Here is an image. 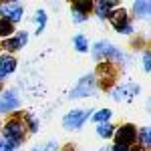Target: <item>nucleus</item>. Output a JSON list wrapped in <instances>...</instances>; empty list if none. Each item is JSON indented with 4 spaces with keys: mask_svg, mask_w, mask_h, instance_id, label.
Returning <instances> with one entry per match:
<instances>
[{
    "mask_svg": "<svg viewBox=\"0 0 151 151\" xmlns=\"http://www.w3.org/2000/svg\"><path fill=\"white\" fill-rule=\"evenodd\" d=\"M26 40H28L26 32H20V35H18V36H14V38H8V40L4 42V48H6V50H10V52H12V50H18V48L22 47Z\"/></svg>",
    "mask_w": 151,
    "mask_h": 151,
    "instance_id": "9d476101",
    "label": "nucleus"
},
{
    "mask_svg": "<svg viewBox=\"0 0 151 151\" xmlns=\"http://www.w3.org/2000/svg\"><path fill=\"white\" fill-rule=\"evenodd\" d=\"M14 69H16V60L12 57L4 55V57L0 58V70H2V75H8V73H12Z\"/></svg>",
    "mask_w": 151,
    "mask_h": 151,
    "instance_id": "9b49d317",
    "label": "nucleus"
},
{
    "mask_svg": "<svg viewBox=\"0 0 151 151\" xmlns=\"http://www.w3.org/2000/svg\"><path fill=\"white\" fill-rule=\"evenodd\" d=\"M4 135H6V141L14 147V145H18V143L22 141L24 127L18 121H10V123H6V127H4Z\"/></svg>",
    "mask_w": 151,
    "mask_h": 151,
    "instance_id": "f03ea898",
    "label": "nucleus"
},
{
    "mask_svg": "<svg viewBox=\"0 0 151 151\" xmlns=\"http://www.w3.org/2000/svg\"><path fill=\"white\" fill-rule=\"evenodd\" d=\"M93 55L95 58H107V60H123V52L121 50H117L113 45H109V42H97L93 47Z\"/></svg>",
    "mask_w": 151,
    "mask_h": 151,
    "instance_id": "f257e3e1",
    "label": "nucleus"
},
{
    "mask_svg": "<svg viewBox=\"0 0 151 151\" xmlns=\"http://www.w3.org/2000/svg\"><path fill=\"white\" fill-rule=\"evenodd\" d=\"M141 93L139 85H133V83H127V85H123V87H117L115 93H113V97H115L117 101H131V99H135L137 95Z\"/></svg>",
    "mask_w": 151,
    "mask_h": 151,
    "instance_id": "39448f33",
    "label": "nucleus"
},
{
    "mask_svg": "<svg viewBox=\"0 0 151 151\" xmlns=\"http://www.w3.org/2000/svg\"><path fill=\"white\" fill-rule=\"evenodd\" d=\"M18 97L14 91H4V93L0 95V113H6V111H14V109H18Z\"/></svg>",
    "mask_w": 151,
    "mask_h": 151,
    "instance_id": "0eeeda50",
    "label": "nucleus"
},
{
    "mask_svg": "<svg viewBox=\"0 0 151 151\" xmlns=\"http://www.w3.org/2000/svg\"><path fill=\"white\" fill-rule=\"evenodd\" d=\"M111 151H129V147H127V145H121V143H117V145H115V147H113Z\"/></svg>",
    "mask_w": 151,
    "mask_h": 151,
    "instance_id": "b1692460",
    "label": "nucleus"
},
{
    "mask_svg": "<svg viewBox=\"0 0 151 151\" xmlns=\"http://www.w3.org/2000/svg\"><path fill=\"white\" fill-rule=\"evenodd\" d=\"M32 151H57V143L55 141H50L47 145H40V147H35Z\"/></svg>",
    "mask_w": 151,
    "mask_h": 151,
    "instance_id": "412c9836",
    "label": "nucleus"
},
{
    "mask_svg": "<svg viewBox=\"0 0 151 151\" xmlns=\"http://www.w3.org/2000/svg\"><path fill=\"white\" fill-rule=\"evenodd\" d=\"M89 117H91V111H70L69 115H65L63 125L67 129H79Z\"/></svg>",
    "mask_w": 151,
    "mask_h": 151,
    "instance_id": "7ed1b4c3",
    "label": "nucleus"
},
{
    "mask_svg": "<svg viewBox=\"0 0 151 151\" xmlns=\"http://www.w3.org/2000/svg\"><path fill=\"white\" fill-rule=\"evenodd\" d=\"M91 8H93L91 2H75L73 4V12L75 14H81V16H85L87 12H91Z\"/></svg>",
    "mask_w": 151,
    "mask_h": 151,
    "instance_id": "4468645a",
    "label": "nucleus"
},
{
    "mask_svg": "<svg viewBox=\"0 0 151 151\" xmlns=\"http://www.w3.org/2000/svg\"><path fill=\"white\" fill-rule=\"evenodd\" d=\"M139 135H141V143L145 145V147H149V143H151V137H149V127H143L139 131Z\"/></svg>",
    "mask_w": 151,
    "mask_h": 151,
    "instance_id": "aec40b11",
    "label": "nucleus"
},
{
    "mask_svg": "<svg viewBox=\"0 0 151 151\" xmlns=\"http://www.w3.org/2000/svg\"><path fill=\"white\" fill-rule=\"evenodd\" d=\"M2 77H4V75H2V70H0V79H2Z\"/></svg>",
    "mask_w": 151,
    "mask_h": 151,
    "instance_id": "a878e982",
    "label": "nucleus"
},
{
    "mask_svg": "<svg viewBox=\"0 0 151 151\" xmlns=\"http://www.w3.org/2000/svg\"><path fill=\"white\" fill-rule=\"evenodd\" d=\"M12 30H14L12 22L4 20V18H0V36H10V35H12Z\"/></svg>",
    "mask_w": 151,
    "mask_h": 151,
    "instance_id": "dca6fc26",
    "label": "nucleus"
},
{
    "mask_svg": "<svg viewBox=\"0 0 151 151\" xmlns=\"http://www.w3.org/2000/svg\"><path fill=\"white\" fill-rule=\"evenodd\" d=\"M75 48H77V50H81V52H85V50H87V38H85V36L83 35H79V36H75Z\"/></svg>",
    "mask_w": 151,
    "mask_h": 151,
    "instance_id": "f3484780",
    "label": "nucleus"
},
{
    "mask_svg": "<svg viewBox=\"0 0 151 151\" xmlns=\"http://www.w3.org/2000/svg\"><path fill=\"white\" fill-rule=\"evenodd\" d=\"M101 151H111V149H109V147H107V149H101Z\"/></svg>",
    "mask_w": 151,
    "mask_h": 151,
    "instance_id": "393cba45",
    "label": "nucleus"
},
{
    "mask_svg": "<svg viewBox=\"0 0 151 151\" xmlns=\"http://www.w3.org/2000/svg\"><path fill=\"white\" fill-rule=\"evenodd\" d=\"M36 24H38V32H42V28H45V24H47V14L42 10L36 12Z\"/></svg>",
    "mask_w": 151,
    "mask_h": 151,
    "instance_id": "6ab92c4d",
    "label": "nucleus"
},
{
    "mask_svg": "<svg viewBox=\"0 0 151 151\" xmlns=\"http://www.w3.org/2000/svg\"><path fill=\"white\" fill-rule=\"evenodd\" d=\"M115 6V2H97L95 4V8H97V14L101 16V18H107L109 16V10Z\"/></svg>",
    "mask_w": 151,
    "mask_h": 151,
    "instance_id": "ddd939ff",
    "label": "nucleus"
},
{
    "mask_svg": "<svg viewBox=\"0 0 151 151\" xmlns=\"http://www.w3.org/2000/svg\"><path fill=\"white\" fill-rule=\"evenodd\" d=\"M133 151H139V149H133Z\"/></svg>",
    "mask_w": 151,
    "mask_h": 151,
    "instance_id": "bb28decb",
    "label": "nucleus"
},
{
    "mask_svg": "<svg viewBox=\"0 0 151 151\" xmlns=\"http://www.w3.org/2000/svg\"><path fill=\"white\" fill-rule=\"evenodd\" d=\"M109 18H111V22H113V26H115L117 30H121L123 26H127V12L121 10V8L109 12Z\"/></svg>",
    "mask_w": 151,
    "mask_h": 151,
    "instance_id": "1a4fd4ad",
    "label": "nucleus"
},
{
    "mask_svg": "<svg viewBox=\"0 0 151 151\" xmlns=\"http://www.w3.org/2000/svg\"><path fill=\"white\" fill-rule=\"evenodd\" d=\"M0 14H2V18L4 20H8V22H16V20H20L22 18V6L20 4H16V2H10V4H2L0 6Z\"/></svg>",
    "mask_w": 151,
    "mask_h": 151,
    "instance_id": "423d86ee",
    "label": "nucleus"
},
{
    "mask_svg": "<svg viewBox=\"0 0 151 151\" xmlns=\"http://www.w3.org/2000/svg\"><path fill=\"white\" fill-rule=\"evenodd\" d=\"M149 8H151V4L147 2V0H143V2H135V4H133L135 14H137V16H141V18L149 16Z\"/></svg>",
    "mask_w": 151,
    "mask_h": 151,
    "instance_id": "f8f14e48",
    "label": "nucleus"
},
{
    "mask_svg": "<svg viewBox=\"0 0 151 151\" xmlns=\"http://www.w3.org/2000/svg\"><path fill=\"white\" fill-rule=\"evenodd\" d=\"M109 117H111V111H109V109H103V111L95 113L93 119L97 121V123H103V121H109Z\"/></svg>",
    "mask_w": 151,
    "mask_h": 151,
    "instance_id": "a211bd4d",
    "label": "nucleus"
},
{
    "mask_svg": "<svg viewBox=\"0 0 151 151\" xmlns=\"http://www.w3.org/2000/svg\"><path fill=\"white\" fill-rule=\"evenodd\" d=\"M143 69L149 70V52H145V57H143Z\"/></svg>",
    "mask_w": 151,
    "mask_h": 151,
    "instance_id": "5701e85b",
    "label": "nucleus"
},
{
    "mask_svg": "<svg viewBox=\"0 0 151 151\" xmlns=\"http://www.w3.org/2000/svg\"><path fill=\"white\" fill-rule=\"evenodd\" d=\"M0 151H14V147L6 139H0Z\"/></svg>",
    "mask_w": 151,
    "mask_h": 151,
    "instance_id": "4be33fe9",
    "label": "nucleus"
},
{
    "mask_svg": "<svg viewBox=\"0 0 151 151\" xmlns=\"http://www.w3.org/2000/svg\"><path fill=\"white\" fill-rule=\"evenodd\" d=\"M97 133H99L103 139H109L115 131H113V125H109V123H101V125H97Z\"/></svg>",
    "mask_w": 151,
    "mask_h": 151,
    "instance_id": "2eb2a0df",
    "label": "nucleus"
},
{
    "mask_svg": "<svg viewBox=\"0 0 151 151\" xmlns=\"http://www.w3.org/2000/svg\"><path fill=\"white\" fill-rule=\"evenodd\" d=\"M117 143H121V145H131V143H135L137 139V129L133 127V125H123V127L117 131Z\"/></svg>",
    "mask_w": 151,
    "mask_h": 151,
    "instance_id": "6e6552de",
    "label": "nucleus"
},
{
    "mask_svg": "<svg viewBox=\"0 0 151 151\" xmlns=\"http://www.w3.org/2000/svg\"><path fill=\"white\" fill-rule=\"evenodd\" d=\"M95 89V77H83L81 81H79V85L70 91V97L73 99H79V97H89V95L93 93Z\"/></svg>",
    "mask_w": 151,
    "mask_h": 151,
    "instance_id": "20e7f679",
    "label": "nucleus"
}]
</instances>
